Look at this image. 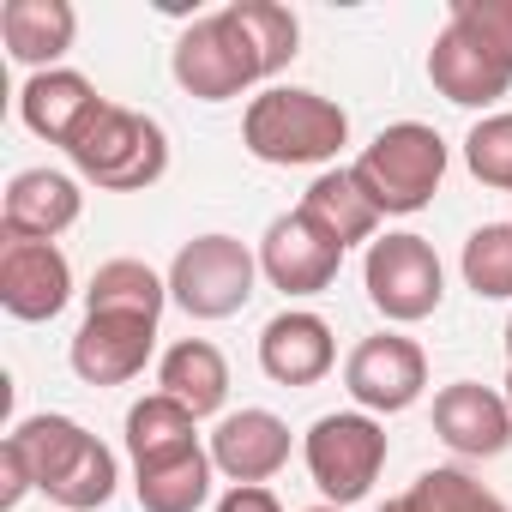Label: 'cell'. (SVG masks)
<instances>
[{
  "label": "cell",
  "mask_w": 512,
  "mask_h": 512,
  "mask_svg": "<svg viewBox=\"0 0 512 512\" xmlns=\"http://www.w3.org/2000/svg\"><path fill=\"white\" fill-rule=\"evenodd\" d=\"M302 458H308V476L326 494V506H356V500H368V488L386 470V428L368 410H332L308 428Z\"/></svg>",
  "instance_id": "7"
},
{
  "label": "cell",
  "mask_w": 512,
  "mask_h": 512,
  "mask_svg": "<svg viewBox=\"0 0 512 512\" xmlns=\"http://www.w3.org/2000/svg\"><path fill=\"white\" fill-rule=\"evenodd\" d=\"M31 488H37V482H31V470H25V458H19L7 440H0V506L13 512V506L31 494Z\"/></svg>",
  "instance_id": "29"
},
{
  "label": "cell",
  "mask_w": 512,
  "mask_h": 512,
  "mask_svg": "<svg viewBox=\"0 0 512 512\" xmlns=\"http://www.w3.org/2000/svg\"><path fill=\"white\" fill-rule=\"evenodd\" d=\"M308 512H344V506H308Z\"/></svg>",
  "instance_id": "34"
},
{
  "label": "cell",
  "mask_w": 512,
  "mask_h": 512,
  "mask_svg": "<svg viewBox=\"0 0 512 512\" xmlns=\"http://www.w3.org/2000/svg\"><path fill=\"white\" fill-rule=\"evenodd\" d=\"M338 362V344H332V326L308 308H284L278 320H266L260 332V374L272 386H314L326 380Z\"/></svg>",
  "instance_id": "18"
},
{
  "label": "cell",
  "mask_w": 512,
  "mask_h": 512,
  "mask_svg": "<svg viewBox=\"0 0 512 512\" xmlns=\"http://www.w3.org/2000/svg\"><path fill=\"white\" fill-rule=\"evenodd\" d=\"M422 386H428V356H422V344L404 338V332H374V338H362V344L350 350V362H344V392H350L356 410H368V416H398V410H410V404L422 398Z\"/></svg>",
  "instance_id": "10"
},
{
  "label": "cell",
  "mask_w": 512,
  "mask_h": 512,
  "mask_svg": "<svg viewBox=\"0 0 512 512\" xmlns=\"http://www.w3.org/2000/svg\"><path fill=\"white\" fill-rule=\"evenodd\" d=\"M67 157L103 193H145L169 175V133L127 103H103Z\"/></svg>",
  "instance_id": "5"
},
{
  "label": "cell",
  "mask_w": 512,
  "mask_h": 512,
  "mask_svg": "<svg viewBox=\"0 0 512 512\" xmlns=\"http://www.w3.org/2000/svg\"><path fill=\"white\" fill-rule=\"evenodd\" d=\"M253 290H260V253H247V241L223 229L193 235L169 260V302L187 320H229L253 302Z\"/></svg>",
  "instance_id": "6"
},
{
  "label": "cell",
  "mask_w": 512,
  "mask_h": 512,
  "mask_svg": "<svg viewBox=\"0 0 512 512\" xmlns=\"http://www.w3.org/2000/svg\"><path fill=\"white\" fill-rule=\"evenodd\" d=\"M362 284H368V302L392 320V326H416L440 308L446 296V266L434 241H422L416 229H398V235H380L368 241V260H362Z\"/></svg>",
  "instance_id": "8"
},
{
  "label": "cell",
  "mask_w": 512,
  "mask_h": 512,
  "mask_svg": "<svg viewBox=\"0 0 512 512\" xmlns=\"http://www.w3.org/2000/svg\"><path fill=\"white\" fill-rule=\"evenodd\" d=\"M217 512H284V506H278V494L266 482H253V488H229L217 500Z\"/></svg>",
  "instance_id": "30"
},
{
  "label": "cell",
  "mask_w": 512,
  "mask_h": 512,
  "mask_svg": "<svg viewBox=\"0 0 512 512\" xmlns=\"http://www.w3.org/2000/svg\"><path fill=\"white\" fill-rule=\"evenodd\" d=\"M73 302V266L55 241H0V308L25 326L55 320Z\"/></svg>",
  "instance_id": "11"
},
{
  "label": "cell",
  "mask_w": 512,
  "mask_h": 512,
  "mask_svg": "<svg viewBox=\"0 0 512 512\" xmlns=\"http://www.w3.org/2000/svg\"><path fill=\"white\" fill-rule=\"evenodd\" d=\"M85 211V193L61 169H19L0 199V235L7 241H61Z\"/></svg>",
  "instance_id": "14"
},
{
  "label": "cell",
  "mask_w": 512,
  "mask_h": 512,
  "mask_svg": "<svg viewBox=\"0 0 512 512\" xmlns=\"http://www.w3.org/2000/svg\"><path fill=\"white\" fill-rule=\"evenodd\" d=\"M169 73H175V85H181L187 97H199V103H229V97H241V91H253V85L266 79L229 7L193 19V25L175 37Z\"/></svg>",
  "instance_id": "9"
},
{
  "label": "cell",
  "mask_w": 512,
  "mask_h": 512,
  "mask_svg": "<svg viewBox=\"0 0 512 512\" xmlns=\"http://www.w3.org/2000/svg\"><path fill=\"white\" fill-rule=\"evenodd\" d=\"M428 79L458 109H494L512 91V0H452Z\"/></svg>",
  "instance_id": "1"
},
{
  "label": "cell",
  "mask_w": 512,
  "mask_h": 512,
  "mask_svg": "<svg viewBox=\"0 0 512 512\" xmlns=\"http://www.w3.org/2000/svg\"><path fill=\"white\" fill-rule=\"evenodd\" d=\"M434 434L458 452V458H500L512 446V410L506 392L476 386V380H452L434 392Z\"/></svg>",
  "instance_id": "16"
},
{
  "label": "cell",
  "mask_w": 512,
  "mask_h": 512,
  "mask_svg": "<svg viewBox=\"0 0 512 512\" xmlns=\"http://www.w3.org/2000/svg\"><path fill=\"white\" fill-rule=\"evenodd\" d=\"M121 434H127L133 470H145V464H163V458L199 446V416H193L187 404H175L169 392H151V398H139V404L127 410Z\"/></svg>",
  "instance_id": "22"
},
{
  "label": "cell",
  "mask_w": 512,
  "mask_h": 512,
  "mask_svg": "<svg viewBox=\"0 0 512 512\" xmlns=\"http://www.w3.org/2000/svg\"><path fill=\"white\" fill-rule=\"evenodd\" d=\"M464 169H470L482 187L512 193V109L482 115V121L464 133Z\"/></svg>",
  "instance_id": "28"
},
{
  "label": "cell",
  "mask_w": 512,
  "mask_h": 512,
  "mask_svg": "<svg viewBox=\"0 0 512 512\" xmlns=\"http://www.w3.org/2000/svg\"><path fill=\"white\" fill-rule=\"evenodd\" d=\"M169 302V278H157L145 260H103L91 290H85V314H139V320H163Z\"/></svg>",
  "instance_id": "24"
},
{
  "label": "cell",
  "mask_w": 512,
  "mask_h": 512,
  "mask_svg": "<svg viewBox=\"0 0 512 512\" xmlns=\"http://www.w3.org/2000/svg\"><path fill=\"white\" fill-rule=\"evenodd\" d=\"M157 350V320H139V314H85V326L73 332V374L85 386H127L145 374Z\"/></svg>",
  "instance_id": "13"
},
{
  "label": "cell",
  "mask_w": 512,
  "mask_h": 512,
  "mask_svg": "<svg viewBox=\"0 0 512 512\" xmlns=\"http://www.w3.org/2000/svg\"><path fill=\"white\" fill-rule=\"evenodd\" d=\"M506 374H512V320H506Z\"/></svg>",
  "instance_id": "32"
},
{
  "label": "cell",
  "mask_w": 512,
  "mask_h": 512,
  "mask_svg": "<svg viewBox=\"0 0 512 512\" xmlns=\"http://www.w3.org/2000/svg\"><path fill=\"white\" fill-rule=\"evenodd\" d=\"M157 392H169L175 404H187L199 422L223 416V404H229V362H223V350L211 338L169 344L163 362H157Z\"/></svg>",
  "instance_id": "21"
},
{
  "label": "cell",
  "mask_w": 512,
  "mask_h": 512,
  "mask_svg": "<svg viewBox=\"0 0 512 512\" xmlns=\"http://www.w3.org/2000/svg\"><path fill=\"white\" fill-rule=\"evenodd\" d=\"M380 512H410V506H404V494H398V500H386V506H380Z\"/></svg>",
  "instance_id": "31"
},
{
  "label": "cell",
  "mask_w": 512,
  "mask_h": 512,
  "mask_svg": "<svg viewBox=\"0 0 512 512\" xmlns=\"http://www.w3.org/2000/svg\"><path fill=\"white\" fill-rule=\"evenodd\" d=\"M296 211H302V217L338 247V253H350L356 241H374V229H380V211H374V199L362 193V181H356L350 169H326V175H314Z\"/></svg>",
  "instance_id": "20"
},
{
  "label": "cell",
  "mask_w": 512,
  "mask_h": 512,
  "mask_svg": "<svg viewBox=\"0 0 512 512\" xmlns=\"http://www.w3.org/2000/svg\"><path fill=\"white\" fill-rule=\"evenodd\" d=\"M7 446L25 458L37 494H49L61 512H97V506L115 500V482H121L115 452L73 416H55V410L25 416L7 434Z\"/></svg>",
  "instance_id": "2"
},
{
  "label": "cell",
  "mask_w": 512,
  "mask_h": 512,
  "mask_svg": "<svg viewBox=\"0 0 512 512\" xmlns=\"http://www.w3.org/2000/svg\"><path fill=\"white\" fill-rule=\"evenodd\" d=\"M446 163H452V151H446V139L434 127L392 121V127L374 133V145H362V157L350 163V175L362 181V193L374 199L380 217H416L440 193Z\"/></svg>",
  "instance_id": "4"
},
{
  "label": "cell",
  "mask_w": 512,
  "mask_h": 512,
  "mask_svg": "<svg viewBox=\"0 0 512 512\" xmlns=\"http://www.w3.org/2000/svg\"><path fill=\"white\" fill-rule=\"evenodd\" d=\"M506 223H512V217H506Z\"/></svg>",
  "instance_id": "35"
},
{
  "label": "cell",
  "mask_w": 512,
  "mask_h": 512,
  "mask_svg": "<svg viewBox=\"0 0 512 512\" xmlns=\"http://www.w3.org/2000/svg\"><path fill=\"white\" fill-rule=\"evenodd\" d=\"M229 13H235V25H241V37H247V49H253V61H260L266 79H278L302 55V25H296L290 7H278V0H235Z\"/></svg>",
  "instance_id": "25"
},
{
  "label": "cell",
  "mask_w": 512,
  "mask_h": 512,
  "mask_svg": "<svg viewBox=\"0 0 512 512\" xmlns=\"http://www.w3.org/2000/svg\"><path fill=\"white\" fill-rule=\"evenodd\" d=\"M338 266H344V253L302 211L272 217L266 235H260V278L272 290H284V296H320V290H332Z\"/></svg>",
  "instance_id": "12"
},
{
  "label": "cell",
  "mask_w": 512,
  "mask_h": 512,
  "mask_svg": "<svg viewBox=\"0 0 512 512\" xmlns=\"http://www.w3.org/2000/svg\"><path fill=\"white\" fill-rule=\"evenodd\" d=\"M103 103H109V97H97V85H91L85 73H73V67L31 73V79L19 85V121H25L37 139L61 145V151H73V139L91 127V115H97Z\"/></svg>",
  "instance_id": "17"
},
{
  "label": "cell",
  "mask_w": 512,
  "mask_h": 512,
  "mask_svg": "<svg viewBox=\"0 0 512 512\" xmlns=\"http://www.w3.org/2000/svg\"><path fill=\"white\" fill-rule=\"evenodd\" d=\"M404 506L410 512H506V500L494 488H482L470 470L458 464H434L422 470L410 488H404Z\"/></svg>",
  "instance_id": "27"
},
{
  "label": "cell",
  "mask_w": 512,
  "mask_h": 512,
  "mask_svg": "<svg viewBox=\"0 0 512 512\" xmlns=\"http://www.w3.org/2000/svg\"><path fill=\"white\" fill-rule=\"evenodd\" d=\"M506 410H512V374H506Z\"/></svg>",
  "instance_id": "33"
},
{
  "label": "cell",
  "mask_w": 512,
  "mask_h": 512,
  "mask_svg": "<svg viewBox=\"0 0 512 512\" xmlns=\"http://www.w3.org/2000/svg\"><path fill=\"white\" fill-rule=\"evenodd\" d=\"M241 145L272 163V169H308V163H332L350 145V115L302 85H272L247 103L241 115Z\"/></svg>",
  "instance_id": "3"
},
{
  "label": "cell",
  "mask_w": 512,
  "mask_h": 512,
  "mask_svg": "<svg viewBox=\"0 0 512 512\" xmlns=\"http://www.w3.org/2000/svg\"><path fill=\"white\" fill-rule=\"evenodd\" d=\"M211 464L235 488L272 482L290 464V422L272 416V410H229V416H217V428H211Z\"/></svg>",
  "instance_id": "15"
},
{
  "label": "cell",
  "mask_w": 512,
  "mask_h": 512,
  "mask_svg": "<svg viewBox=\"0 0 512 512\" xmlns=\"http://www.w3.org/2000/svg\"><path fill=\"white\" fill-rule=\"evenodd\" d=\"M211 476H217L211 446H187L163 464L133 470V494H139L145 512H199L211 500Z\"/></svg>",
  "instance_id": "23"
},
{
  "label": "cell",
  "mask_w": 512,
  "mask_h": 512,
  "mask_svg": "<svg viewBox=\"0 0 512 512\" xmlns=\"http://www.w3.org/2000/svg\"><path fill=\"white\" fill-rule=\"evenodd\" d=\"M464 290L476 302H512V223H482L464 241Z\"/></svg>",
  "instance_id": "26"
},
{
  "label": "cell",
  "mask_w": 512,
  "mask_h": 512,
  "mask_svg": "<svg viewBox=\"0 0 512 512\" xmlns=\"http://www.w3.org/2000/svg\"><path fill=\"white\" fill-rule=\"evenodd\" d=\"M73 37H79L73 0H7V7H0V43H7V55L19 67H31V73L61 67Z\"/></svg>",
  "instance_id": "19"
}]
</instances>
